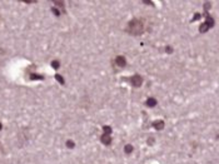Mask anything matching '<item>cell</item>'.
Masks as SVG:
<instances>
[{
    "label": "cell",
    "mask_w": 219,
    "mask_h": 164,
    "mask_svg": "<svg viewBox=\"0 0 219 164\" xmlns=\"http://www.w3.org/2000/svg\"><path fill=\"white\" fill-rule=\"evenodd\" d=\"M51 11L57 15V16H59V15H60V10H58L57 8H51Z\"/></svg>",
    "instance_id": "5bb4252c"
},
{
    "label": "cell",
    "mask_w": 219,
    "mask_h": 164,
    "mask_svg": "<svg viewBox=\"0 0 219 164\" xmlns=\"http://www.w3.org/2000/svg\"><path fill=\"white\" fill-rule=\"evenodd\" d=\"M51 66H53L54 69H58V68L60 66V62H59V60H53V62H51Z\"/></svg>",
    "instance_id": "7c38bea8"
},
{
    "label": "cell",
    "mask_w": 219,
    "mask_h": 164,
    "mask_svg": "<svg viewBox=\"0 0 219 164\" xmlns=\"http://www.w3.org/2000/svg\"><path fill=\"white\" fill-rule=\"evenodd\" d=\"M209 26H208V25H207V24H202V25H200V26H199V31H200V33H205V31H208V30H209Z\"/></svg>",
    "instance_id": "9c48e42d"
},
{
    "label": "cell",
    "mask_w": 219,
    "mask_h": 164,
    "mask_svg": "<svg viewBox=\"0 0 219 164\" xmlns=\"http://www.w3.org/2000/svg\"><path fill=\"white\" fill-rule=\"evenodd\" d=\"M153 127L156 129V130H160V129L164 128V121L163 120H155L153 123Z\"/></svg>",
    "instance_id": "5b68a950"
},
{
    "label": "cell",
    "mask_w": 219,
    "mask_h": 164,
    "mask_svg": "<svg viewBox=\"0 0 219 164\" xmlns=\"http://www.w3.org/2000/svg\"><path fill=\"white\" fill-rule=\"evenodd\" d=\"M199 18H200V14H198V13H197V15L194 16V19H193L191 22H194V20H197V19H199Z\"/></svg>",
    "instance_id": "2e32d148"
},
{
    "label": "cell",
    "mask_w": 219,
    "mask_h": 164,
    "mask_svg": "<svg viewBox=\"0 0 219 164\" xmlns=\"http://www.w3.org/2000/svg\"><path fill=\"white\" fill-rule=\"evenodd\" d=\"M100 140L103 142V144H105V145H110V144H112V136L108 135V134H103V135L100 136Z\"/></svg>",
    "instance_id": "277c9868"
},
{
    "label": "cell",
    "mask_w": 219,
    "mask_h": 164,
    "mask_svg": "<svg viewBox=\"0 0 219 164\" xmlns=\"http://www.w3.org/2000/svg\"><path fill=\"white\" fill-rule=\"evenodd\" d=\"M55 79H57L58 81H59V83H60V84H65V80H64V78L63 77H61V75H59V74H57V75H55Z\"/></svg>",
    "instance_id": "8fae6325"
},
{
    "label": "cell",
    "mask_w": 219,
    "mask_h": 164,
    "mask_svg": "<svg viewBox=\"0 0 219 164\" xmlns=\"http://www.w3.org/2000/svg\"><path fill=\"white\" fill-rule=\"evenodd\" d=\"M156 103H158V101H156V99H154V98H149L148 100H147V101H145V104H147V107H155L156 105Z\"/></svg>",
    "instance_id": "8992f818"
},
{
    "label": "cell",
    "mask_w": 219,
    "mask_h": 164,
    "mask_svg": "<svg viewBox=\"0 0 219 164\" xmlns=\"http://www.w3.org/2000/svg\"><path fill=\"white\" fill-rule=\"evenodd\" d=\"M29 78H30V80H43L44 77H43V75H38V74H35V73H30Z\"/></svg>",
    "instance_id": "52a82bcc"
},
{
    "label": "cell",
    "mask_w": 219,
    "mask_h": 164,
    "mask_svg": "<svg viewBox=\"0 0 219 164\" xmlns=\"http://www.w3.org/2000/svg\"><path fill=\"white\" fill-rule=\"evenodd\" d=\"M3 129V124H1V121H0V130Z\"/></svg>",
    "instance_id": "ac0fdd59"
},
{
    "label": "cell",
    "mask_w": 219,
    "mask_h": 164,
    "mask_svg": "<svg viewBox=\"0 0 219 164\" xmlns=\"http://www.w3.org/2000/svg\"><path fill=\"white\" fill-rule=\"evenodd\" d=\"M115 64L118 65L119 68H124L127 65V60H125V58L123 57V55H118V57L115 58Z\"/></svg>",
    "instance_id": "3957f363"
},
{
    "label": "cell",
    "mask_w": 219,
    "mask_h": 164,
    "mask_svg": "<svg viewBox=\"0 0 219 164\" xmlns=\"http://www.w3.org/2000/svg\"><path fill=\"white\" fill-rule=\"evenodd\" d=\"M103 130H104V134H108V135L112 134V128H110L109 125H104V127H103Z\"/></svg>",
    "instance_id": "30bf717a"
},
{
    "label": "cell",
    "mask_w": 219,
    "mask_h": 164,
    "mask_svg": "<svg viewBox=\"0 0 219 164\" xmlns=\"http://www.w3.org/2000/svg\"><path fill=\"white\" fill-rule=\"evenodd\" d=\"M125 31L132 35H140L144 31V22L140 19H133L128 23V26Z\"/></svg>",
    "instance_id": "6da1fadb"
},
{
    "label": "cell",
    "mask_w": 219,
    "mask_h": 164,
    "mask_svg": "<svg viewBox=\"0 0 219 164\" xmlns=\"http://www.w3.org/2000/svg\"><path fill=\"white\" fill-rule=\"evenodd\" d=\"M130 81H132L133 86H135V88H139V86L141 85V83H143V79H141L140 75L135 74V75H133V77L130 78Z\"/></svg>",
    "instance_id": "7a4b0ae2"
},
{
    "label": "cell",
    "mask_w": 219,
    "mask_h": 164,
    "mask_svg": "<svg viewBox=\"0 0 219 164\" xmlns=\"http://www.w3.org/2000/svg\"><path fill=\"white\" fill-rule=\"evenodd\" d=\"M66 147H68V148H74V147H75V145H74V142H73V140H68V142H66Z\"/></svg>",
    "instance_id": "4fadbf2b"
},
{
    "label": "cell",
    "mask_w": 219,
    "mask_h": 164,
    "mask_svg": "<svg viewBox=\"0 0 219 164\" xmlns=\"http://www.w3.org/2000/svg\"><path fill=\"white\" fill-rule=\"evenodd\" d=\"M154 142V138H152V139H148V143H149V145H150V143H153Z\"/></svg>",
    "instance_id": "e0dca14e"
},
{
    "label": "cell",
    "mask_w": 219,
    "mask_h": 164,
    "mask_svg": "<svg viewBox=\"0 0 219 164\" xmlns=\"http://www.w3.org/2000/svg\"><path fill=\"white\" fill-rule=\"evenodd\" d=\"M132 152H133V145H132V144H127L125 148H124V153H125V154H130Z\"/></svg>",
    "instance_id": "ba28073f"
},
{
    "label": "cell",
    "mask_w": 219,
    "mask_h": 164,
    "mask_svg": "<svg viewBox=\"0 0 219 164\" xmlns=\"http://www.w3.org/2000/svg\"><path fill=\"white\" fill-rule=\"evenodd\" d=\"M165 51H167V53H173V48H170V46H167V48H165Z\"/></svg>",
    "instance_id": "9a60e30c"
}]
</instances>
